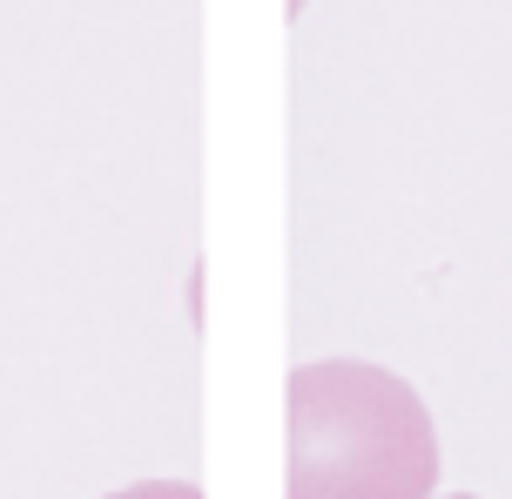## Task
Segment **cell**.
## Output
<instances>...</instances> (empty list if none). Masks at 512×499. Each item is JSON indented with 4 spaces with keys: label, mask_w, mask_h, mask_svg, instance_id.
Segmentation results:
<instances>
[{
    "label": "cell",
    "mask_w": 512,
    "mask_h": 499,
    "mask_svg": "<svg viewBox=\"0 0 512 499\" xmlns=\"http://www.w3.org/2000/svg\"><path fill=\"white\" fill-rule=\"evenodd\" d=\"M290 499H432L438 432L398 371L317 358L290 371Z\"/></svg>",
    "instance_id": "cell-1"
},
{
    "label": "cell",
    "mask_w": 512,
    "mask_h": 499,
    "mask_svg": "<svg viewBox=\"0 0 512 499\" xmlns=\"http://www.w3.org/2000/svg\"><path fill=\"white\" fill-rule=\"evenodd\" d=\"M108 499H203V486H189V479H135V486H122Z\"/></svg>",
    "instance_id": "cell-2"
},
{
    "label": "cell",
    "mask_w": 512,
    "mask_h": 499,
    "mask_svg": "<svg viewBox=\"0 0 512 499\" xmlns=\"http://www.w3.org/2000/svg\"><path fill=\"white\" fill-rule=\"evenodd\" d=\"M452 499H472V493H452Z\"/></svg>",
    "instance_id": "cell-3"
}]
</instances>
